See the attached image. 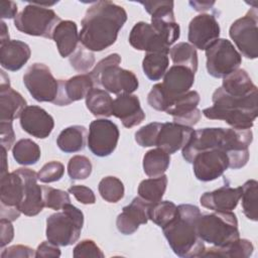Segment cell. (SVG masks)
Masks as SVG:
<instances>
[{
	"instance_id": "b9f144b4",
	"label": "cell",
	"mask_w": 258,
	"mask_h": 258,
	"mask_svg": "<svg viewBox=\"0 0 258 258\" xmlns=\"http://www.w3.org/2000/svg\"><path fill=\"white\" fill-rule=\"evenodd\" d=\"M44 205L48 209L55 211L61 210L67 204L71 203L70 196L67 191L53 188L47 185H42Z\"/></svg>"
},
{
	"instance_id": "6da1fadb",
	"label": "cell",
	"mask_w": 258,
	"mask_h": 258,
	"mask_svg": "<svg viewBox=\"0 0 258 258\" xmlns=\"http://www.w3.org/2000/svg\"><path fill=\"white\" fill-rule=\"evenodd\" d=\"M126 21L127 13L122 6L111 1H97L82 20L80 42L90 51H102L115 43Z\"/></svg>"
},
{
	"instance_id": "ffe728a7",
	"label": "cell",
	"mask_w": 258,
	"mask_h": 258,
	"mask_svg": "<svg viewBox=\"0 0 258 258\" xmlns=\"http://www.w3.org/2000/svg\"><path fill=\"white\" fill-rule=\"evenodd\" d=\"M18 171L22 175L25 184L24 199L20 206V211L28 217L36 216L45 207L42 186L37 184V173L26 167L18 168Z\"/></svg>"
},
{
	"instance_id": "7bdbcfd3",
	"label": "cell",
	"mask_w": 258,
	"mask_h": 258,
	"mask_svg": "<svg viewBox=\"0 0 258 258\" xmlns=\"http://www.w3.org/2000/svg\"><path fill=\"white\" fill-rule=\"evenodd\" d=\"M70 62L72 67L78 72H87L95 63V57L92 51L79 45L75 52L70 56Z\"/></svg>"
},
{
	"instance_id": "9f6ffc18",
	"label": "cell",
	"mask_w": 258,
	"mask_h": 258,
	"mask_svg": "<svg viewBox=\"0 0 258 258\" xmlns=\"http://www.w3.org/2000/svg\"><path fill=\"white\" fill-rule=\"evenodd\" d=\"M215 4L214 1L212 2H201V1H190L189 5L196 10V11H207L212 8V6Z\"/></svg>"
},
{
	"instance_id": "4fadbf2b",
	"label": "cell",
	"mask_w": 258,
	"mask_h": 258,
	"mask_svg": "<svg viewBox=\"0 0 258 258\" xmlns=\"http://www.w3.org/2000/svg\"><path fill=\"white\" fill-rule=\"evenodd\" d=\"M192 169L201 181H212L229 168V157L223 149L213 148L199 152L192 159Z\"/></svg>"
},
{
	"instance_id": "f5cc1de1",
	"label": "cell",
	"mask_w": 258,
	"mask_h": 258,
	"mask_svg": "<svg viewBox=\"0 0 258 258\" xmlns=\"http://www.w3.org/2000/svg\"><path fill=\"white\" fill-rule=\"evenodd\" d=\"M59 246L47 241H43L41 244L38 245L37 249L35 250V257L36 258H48V257H59L60 250Z\"/></svg>"
},
{
	"instance_id": "277c9868",
	"label": "cell",
	"mask_w": 258,
	"mask_h": 258,
	"mask_svg": "<svg viewBox=\"0 0 258 258\" xmlns=\"http://www.w3.org/2000/svg\"><path fill=\"white\" fill-rule=\"evenodd\" d=\"M121 56L112 53L101 59L89 73L95 85H101L107 92L120 95L132 94L139 83L133 72L119 67Z\"/></svg>"
},
{
	"instance_id": "cb8c5ba5",
	"label": "cell",
	"mask_w": 258,
	"mask_h": 258,
	"mask_svg": "<svg viewBox=\"0 0 258 258\" xmlns=\"http://www.w3.org/2000/svg\"><path fill=\"white\" fill-rule=\"evenodd\" d=\"M242 187L224 185L213 191L204 192L200 199L201 205L214 212H231L241 200Z\"/></svg>"
},
{
	"instance_id": "ee69618b",
	"label": "cell",
	"mask_w": 258,
	"mask_h": 258,
	"mask_svg": "<svg viewBox=\"0 0 258 258\" xmlns=\"http://www.w3.org/2000/svg\"><path fill=\"white\" fill-rule=\"evenodd\" d=\"M162 123L152 122L149 123L142 128H140L135 133V141L141 147H150L155 146L156 138L161 127Z\"/></svg>"
},
{
	"instance_id": "9a60e30c",
	"label": "cell",
	"mask_w": 258,
	"mask_h": 258,
	"mask_svg": "<svg viewBox=\"0 0 258 258\" xmlns=\"http://www.w3.org/2000/svg\"><path fill=\"white\" fill-rule=\"evenodd\" d=\"M129 43L137 50L169 53L170 44L150 23L140 21L131 29Z\"/></svg>"
},
{
	"instance_id": "8fae6325",
	"label": "cell",
	"mask_w": 258,
	"mask_h": 258,
	"mask_svg": "<svg viewBox=\"0 0 258 258\" xmlns=\"http://www.w3.org/2000/svg\"><path fill=\"white\" fill-rule=\"evenodd\" d=\"M24 179L18 169L1 176L0 217L11 222L19 218L20 206L24 199Z\"/></svg>"
},
{
	"instance_id": "c3c4849f",
	"label": "cell",
	"mask_w": 258,
	"mask_h": 258,
	"mask_svg": "<svg viewBox=\"0 0 258 258\" xmlns=\"http://www.w3.org/2000/svg\"><path fill=\"white\" fill-rule=\"evenodd\" d=\"M73 256L75 258H83V257L103 258L105 255L93 240L86 239V240L79 242L75 246V248L73 250Z\"/></svg>"
},
{
	"instance_id": "44dd1931",
	"label": "cell",
	"mask_w": 258,
	"mask_h": 258,
	"mask_svg": "<svg viewBox=\"0 0 258 258\" xmlns=\"http://www.w3.org/2000/svg\"><path fill=\"white\" fill-rule=\"evenodd\" d=\"M192 132V127L174 122L162 123L156 138L155 146L163 149L169 154L175 153L186 145Z\"/></svg>"
},
{
	"instance_id": "4316f807",
	"label": "cell",
	"mask_w": 258,
	"mask_h": 258,
	"mask_svg": "<svg viewBox=\"0 0 258 258\" xmlns=\"http://www.w3.org/2000/svg\"><path fill=\"white\" fill-rule=\"evenodd\" d=\"M52 39L61 57L71 56L78 48L80 42L76 22L72 20H61L52 32Z\"/></svg>"
},
{
	"instance_id": "5b68a950",
	"label": "cell",
	"mask_w": 258,
	"mask_h": 258,
	"mask_svg": "<svg viewBox=\"0 0 258 258\" xmlns=\"http://www.w3.org/2000/svg\"><path fill=\"white\" fill-rule=\"evenodd\" d=\"M83 225V212L69 203L61 212L47 217L45 235L49 242L57 246H70L79 240Z\"/></svg>"
},
{
	"instance_id": "7c38bea8",
	"label": "cell",
	"mask_w": 258,
	"mask_h": 258,
	"mask_svg": "<svg viewBox=\"0 0 258 258\" xmlns=\"http://www.w3.org/2000/svg\"><path fill=\"white\" fill-rule=\"evenodd\" d=\"M119 135V129L113 121L97 119L90 124L87 145L94 155L109 156L117 147Z\"/></svg>"
},
{
	"instance_id": "7402d4cb",
	"label": "cell",
	"mask_w": 258,
	"mask_h": 258,
	"mask_svg": "<svg viewBox=\"0 0 258 258\" xmlns=\"http://www.w3.org/2000/svg\"><path fill=\"white\" fill-rule=\"evenodd\" d=\"M58 94L53 103L57 106H67L86 98L95 85L89 74L77 75L69 80H58Z\"/></svg>"
},
{
	"instance_id": "e0dca14e",
	"label": "cell",
	"mask_w": 258,
	"mask_h": 258,
	"mask_svg": "<svg viewBox=\"0 0 258 258\" xmlns=\"http://www.w3.org/2000/svg\"><path fill=\"white\" fill-rule=\"evenodd\" d=\"M200 99V94L197 91L189 90L173 99L165 112L172 116L174 123L192 127L202 117V111L198 109Z\"/></svg>"
},
{
	"instance_id": "6f0895ef",
	"label": "cell",
	"mask_w": 258,
	"mask_h": 258,
	"mask_svg": "<svg viewBox=\"0 0 258 258\" xmlns=\"http://www.w3.org/2000/svg\"><path fill=\"white\" fill-rule=\"evenodd\" d=\"M1 25V32H0V44H3L7 41H9V33H8V27L4 21L0 22Z\"/></svg>"
},
{
	"instance_id": "4dcf8cb0",
	"label": "cell",
	"mask_w": 258,
	"mask_h": 258,
	"mask_svg": "<svg viewBox=\"0 0 258 258\" xmlns=\"http://www.w3.org/2000/svg\"><path fill=\"white\" fill-rule=\"evenodd\" d=\"M87 129L81 125H74L64 128L56 139L58 148L66 153L81 151L86 145Z\"/></svg>"
},
{
	"instance_id": "603a6c76",
	"label": "cell",
	"mask_w": 258,
	"mask_h": 258,
	"mask_svg": "<svg viewBox=\"0 0 258 258\" xmlns=\"http://www.w3.org/2000/svg\"><path fill=\"white\" fill-rule=\"evenodd\" d=\"M113 116L120 119L126 128H132L143 122L145 113L140 106L137 96L120 94L113 101Z\"/></svg>"
},
{
	"instance_id": "f35d334b",
	"label": "cell",
	"mask_w": 258,
	"mask_h": 258,
	"mask_svg": "<svg viewBox=\"0 0 258 258\" xmlns=\"http://www.w3.org/2000/svg\"><path fill=\"white\" fill-rule=\"evenodd\" d=\"M177 213V207L170 201H159L153 203L149 207L148 217L155 225L160 228L170 223Z\"/></svg>"
},
{
	"instance_id": "8d00e7d4",
	"label": "cell",
	"mask_w": 258,
	"mask_h": 258,
	"mask_svg": "<svg viewBox=\"0 0 258 258\" xmlns=\"http://www.w3.org/2000/svg\"><path fill=\"white\" fill-rule=\"evenodd\" d=\"M167 185L165 174L158 177H150L142 180L138 186V194L145 202L153 204L161 201Z\"/></svg>"
},
{
	"instance_id": "7dc6e473",
	"label": "cell",
	"mask_w": 258,
	"mask_h": 258,
	"mask_svg": "<svg viewBox=\"0 0 258 258\" xmlns=\"http://www.w3.org/2000/svg\"><path fill=\"white\" fill-rule=\"evenodd\" d=\"M147 103L151 108L157 111L165 112L167 110L170 104V100L163 90L161 84H155L151 88L147 96Z\"/></svg>"
},
{
	"instance_id": "ba28073f",
	"label": "cell",
	"mask_w": 258,
	"mask_h": 258,
	"mask_svg": "<svg viewBox=\"0 0 258 258\" xmlns=\"http://www.w3.org/2000/svg\"><path fill=\"white\" fill-rule=\"evenodd\" d=\"M207 71L214 78H225L238 70L242 63V55L234 47L232 42L225 38H219L206 50Z\"/></svg>"
},
{
	"instance_id": "484cf974",
	"label": "cell",
	"mask_w": 258,
	"mask_h": 258,
	"mask_svg": "<svg viewBox=\"0 0 258 258\" xmlns=\"http://www.w3.org/2000/svg\"><path fill=\"white\" fill-rule=\"evenodd\" d=\"M30 55V47L24 41L12 39L0 44V63L7 71H19L27 62Z\"/></svg>"
},
{
	"instance_id": "680465c9",
	"label": "cell",
	"mask_w": 258,
	"mask_h": 258,
	"mask_svg": "<svg viewBox=\"0 0 258 258\" xmlns=\"http://www.w3.org/2000/svg\"><path fill=\"white\" fill-rule=\"evenodd\" d=\"M2 148V167H1V176L8 173V163H7V150L4 147Z\"/></svg>"
},
{
	"instance_id": "60d3db41",
	"label": "cell",
	"mask_w": 258,
	"mask_h": 258,
	"mask_svg": "<svg viewBox=\"0 0 258 258\" xmlns=\"http://www.w3.org/2000/svg\"><path fill=\"white\" fill-rule=\"evenodd\" d=\"M92 168L91 160L84 155H75L68 163L69 176L75 180L88 178L92 173Z\"/></svg>"
},
{
	"instance_id": "30bf717a",
	"label": "cell",
	"mask_w": 258,
	"mask_h": 258,
	"mask_svg": "<svg viewBox=\"0 0 258 258\" xmlns=\"http://www.w3.org/2000/svg\"><path fill=\"white\" fill-rule=\"evenodd\" d=\"M258 12L257 8H251L247 14L235 20L229 29V34L240 54L246 58L254 59L258 56Z\"/></svg>"
},
{
	"instance_id": "e575fe53",
	"label": "cell",
	"mask_w": 258,
	"mask_h": 258,
	"mask_svg": "<svg viewBox=\"0 0 258 258\" xmlns=\"http://www.w3.org/2000/svg\"><path fill=\"white\" fill-rule=\"evenodd\" d=\"M169 55L175 66H182L196 73L198 70V53L188 42H178L169 49Z\"/></svg>"
},
{
	"instance_id": "52a82bcc",
	"label": "cell",
	"mask_w": 258,
	"mask_h": 258,
	"mask_svg": "<svg viewBox=\"0 0 258 258\" xmlns=\"http://www.w3.org/2000/svg\"><path fill=\"white\" fill-rule=\"evenodd\" d=\"M60 21L61 19L52 9L33 2L26 5L16 15L14 26L28 35L52 38V32Z\"/></svg>"
},
{
	"instance_id": "bcb514c9",
	"label": "cell",
	"mask_w": 258,
	"mask_h": 258,
	"mask_svg": "<svg viewBox=\"0 0 258 258\" xmlns=\"http://www.w3.org/2000/svg\"><path fill=\"white\" fill-rule=\"evenodd\" d=\"M64 173V166L59 161H49L45 163L37 172V178L41 182L49 183L59 180Z\"/></svg>"
},
{
	"instance_id": "f546056e",
	"label": "cell",
	"mask_w": 258,
	"mask_h": 258,
	"mask_svg": "<svg viewBox=\"0 0 258 258\" xmlns=\"http://www.w3.org/2000/svg\"><path fill=\"white\" fill-rule=\"evenodd\" d=\"M254 246L247 239H240L223 247H212L206 249L202 257H226V258H248L252 255Z\"/></svg>"
},
{
	"instance_id": "74e56055",
	"label": "cell",
	"mask_w": 258,
	"mask_h": 258,
	"mask_svg": "<svg viewBox=\"0 0 258 258\" xmlns=\"http://www.w3.org/2000/svg\"><path fill=\"white\" fill-rule=\"evenodd\" d=\"M242 210L244 215L251 221L256 222L258 220V182L255 179L247 180L242 186Z\"/></svg>"
},
{
	"instance_id": "681fc988",
	"label": "cell",
	"mask_w": 258,
	"mask_h": 258,
	"mask_svg": "<svg viewBox=\"0 0 258 258\" xmlns=\"http://www.w3.org/2000/svg\"><path fill=\"white\" fill-rule=\"evenodd\" d=\"M68 191L70 194H72L76 200L84 205H93L96 203V197L94 191L85 185H72L71 187H69Z\"/></svg>"
},
{
	"instance_id": "ab89813d",
	"label": "cell",
	"mask_w": 258,
	"mask_h": 258,
	"mask_svg": "<svg viewBox=\"0 0 258 258\" xmlns=\"http://www.w3.org/2000/svg\"><path fill=\"white\" fill-rule=\"evenodd\" d=\"M99 194L108 203H118L124 197L123 182L116 176H106L99 182Z\"/></svg>"
},
{
	"instance_id": "f1b7e54d",
	"label": "cell",
	"mask_w": 258,
	"mask_h": 258,
	"mask_svg": "<svg viewBox=\"0 0 258 258\" xmlns=\"http://www.w3.org/2000/svg\"><path fill=\"white\" fill-rule=\"evenodd\" d=\"M221 88L228 95L235 97H243L257 90V87L253 84L250 76L243 69H238L223 78Z\"/></svg>"
},
{
	"instance_id": "1f68e13d",
	"label": "cell",
	"mask_w": 258,
	"mask_h": 258,
	"mask_svg": "<svg viewBox=\"0 0 258 258\" xmlns=\"http://www.w3.org/2000/svg\"><path fill=\"white\" fill-rule=\"evenodd\" d=\"M86 106L94 116L110 117L113 114V99L106 90L94 87L86 96Z\"/></svg>"
},
{
	"instance_id": "f907efd6",
	"label": "cell",
	"mask_w": 258,
	"mask_h": 258,
	"mask_svg": "<svg viewBox=\"0 0 258 258\" xmlns=\"http://www.w3.org/2000/svg\"><path fill=\"white\" fill-rule=\"evenodd\" d=\"M15 140V133L13 130L12 122L0 121V142L1 147H4L7 151L13 148Z\"/></svg>"
},
{
	"instance_id": "d6986e66",
	"label": "cell",
	"mask_w": 258,
	"mask_h": 258,
	"mask_svg": "<svg viewBox=\"0 0 258 258\" xmlns=\"http://www.w3.org/2000/svg\"><path fill=\"white\" fill-rule=\"evenodd\" d=\"M20 126L29 135L44 139L48 137L54 127V120L39 106H27L20 115Z\"/></svg>"
},
{
	"instance_id": "8992f818",
	"label": "cell",
	"mask_w": 258,
	"mask_h": 258,
	"mask_svg": "<svg viewBox=\"0 0 258 258\" xmlns=\"http://www.w3.org/2000/svg\"><path fill=\"white\" fill-rule=\"evenodd\" d=\"M199 237L216 247H223L240 237L238 220L232 212H214L201 215L197 223Z\"/></svg>"
},
{
	"instance_id": "3957f363",
	"label": "cell",
	"mask_w": 258,
	"mask_h": 258,
	"mask_svg": "<svg viewBox=\"0 0 258 258\" xmlns=\"http://www.w3.org/2000/svg\"><path fill=\"white\" fill-rule=\"evenodd\" d=\"M213 106L203 110L206 118L223 120L232 128L250 129L258 114V90L243 96L228 95L221 87L212 96Z\"/></svg>"
},
{
	"instance_id": "836d02e7",
	"label": "cell",
	"mask_w": 258,
	"mask_h": 258,
	"mask_svg": "<svg viewBox=\"0 0 258 258\" xmlns=\"http://www.w3.org/2000/svg\"><path fill=\"white\" fill-rule=\"evenodd\" d=\"M169 64L167 53L147 52L142 60L145 76L151 81H159L165 75Z\"/></svg>"
},
{
	"instance_id": "2e32d148",
	"label": "cell",
	"mask_w": 258,
	"mask_h": 258,
	"mask_svg": "<svg viewBox=\"0 0 258 258\" xmlns=\"http://www.w3.org/2000/svg\"><path fill=\"white\" fill-rule=\"evenodd\" d=\"M220 25L212 14H199L188 24L187 39L191 45L206 50L213 42L219 39Z\"/></svg>"
},
{
	"instance_id": "d6a6232c",
	"label": "cell",
	"mask_w": 258,
	"mask_h": 258,
	"mask_svg": "<svg viewBox=\"0 0 258 258\" xmlns=\"http://www.w3.org/2000/svg\"><path fill=\"white\" fill-rule=\"evenodd\" d=\"M170 163V154L161 148L148 150L143 156V170L149 177L164 174Z\"/></svg>"
},
{
	"instance_id": "f6af8a7d",
	"label": "cell",
	"mask_w": 258,
	"mask_h": 258,
	"mask_svg": "<svg viewBox=\"0 0 258 258\" xmlns=\"http://www.w3.org/2000/svg\"><path fill=\"white\" fill-rule=\"evenodd\" d=\"M144 9L151 15V18L173 17V1H141Z\"/></svg>"
},
{
	"instance_id": "d4e9b609",
	"label": "cell",
	"mask_w": 258,
	"mask_h": 258,
	"mask_svg": "<svg viewBox=\"0 0 258 258\" xmlns=\"http://www.w3.org/2000/svg\"><path fill=\"white\" fill-rule=\"evenodd\" d=\"M195 83V73L182 66H172L163 76L161 86L170 100L186 93ZM169 104V105H170ZM168 109V108H167Z\"/></svg>"
},
{
	"instance_id": "db71d44e",
	"label": "cell",
	"mask_w": 258,
	"mask_h": 258,
	"mask_svg": "<svg viewBox=\"0 0 258 258\" xmlns=\"http://www.w3.org/2000/svg\"><path fill=\"white\" fill-rule=\"evenodd\" d=\"M0 229H1V241L0 246L1 248H4L6 245H8L13 237H14V228L11 224V221L6 219L0 220Z\"/></svg>"
},
{
	"instance_id": "83f0119b",
	"label": "cell",
	"mask_w": 258,
	"mask_h": 258,
	"mask_svg": "<svg viewBox=\"0 0 258 258\" xmlns=\"http://www.w3.org/2000/svg\"><path fill=\"white\" fill-rule=\"evenodd\" d=\"M26 100L10 86H0V121L12 122L26 108Z\"/></svg>"
},
{
	"instance_id": "9c48e42d",
	"label": "cell",
	"mask_w": 258,
	"mask_h": 258,
	"mask_svg": "<svg viewBox=\"0 0 258 258\" xmlns=\"http://www.w3.org/2000/svg\"><path fill=\"white\" fill-rule=\"evenodd\" d=\"M23 83L37 102H55L59 89L58 80L52 76L49 68L44 63L35 62L28 67L23 75Z\"/></svg>"
},
{
	"instance_id": "d590c367",
	"label": "cell",
	"mask_w": 258,
	"mask_h": 258,
	"mask_svg": "<svg viewBox=\"0 0 258 258\" xmlns=\"http://www.w3.org/2000/svg\"><path fill=\"white\" fill-rule=\"evenodd\" d=\"M12 155L18 164L32 165L39 160L41 152L37 143L31 139L24 138L18 140L14 144Z\"/></svg>"
},
{
	"instance_id": "5bb4252c",
	"label": "cell",
	"mask_w": 258,
	"mask_h": 258,
	"mask_svg": "<svg viewBox=\"0 0 258 258\" xmlns=\"http://www.w3.org/2000/svg\"><path fill=\"white\" fill-rule=\"evenodd\" d=\"M227 128H203L194 130L188 142L182 148V157L188 163L201 151L213 148L225 149ZM225 151V150H224Z\"/></svg>"
},
{
	"instance_id": "11a10c76",
	"label": "cell",
	"mask_w": 258,
	"mask_h": 258,
	"mask_svg": "<svg viewBox=\"0 0 258 258\" xmlns=\"http://www.w3.org/2000/svg\"><path fill=\"white\" fill-rule=\"evenodd\" d=\"M0 14L1 18H15L17 13V5L15 2L10 0H1L0 1Z\"/></svg>"
},
{
	"instance_id": "ac0fdd59",
	"label": "cell",
	"mask_w": 258,
	"mask_h": 258,
	"mask_svg": "<svg viewBox=\"0 0 258 258\" xmlns=\"http://www.w3.org/2000/svg\"><path fill=\"white\" fill-rule=\"evenodd\" d=\"M150 203L145 202L140 197H136L132 202L123 208L122 212L118 215L116 226L118 231L123 235H131L135 233L140 225L148 222V211Z\"/></svg>"
},
{
	"instance_id": "7a4b0ae2",
	"label": "cell",
	"mask_w": 258,
	"mask_h": 258,
	"mask_svg": "<svg viewBox=\"0 0 258 258\" xmlns=\"http://www.w3.org/2000/svg\"><path fill=\"white\" fill-rule=\"evenodd\" d=\"M201 215L197 206L179 205L174 219L162 228L168 245L178 257H202L205 252V243L197 232V223Z\"/></svg>"
},
{
	"instance_id": "816d5d0a",
	"label": "cell",
	"mask_w": 258,
	"mask_h": 258,
	"mask_svg": "<svg viewBox=\"0 0 258 258\" xmlns=\"http://www.w3.org/2000/svg\"><path fill=\"white\" fill-rule=\"evenodd\" d=\"M29 258V257H35V253L32 248L24 245H13L1 253V258Z\"/></svg>"
}]
</instances>
